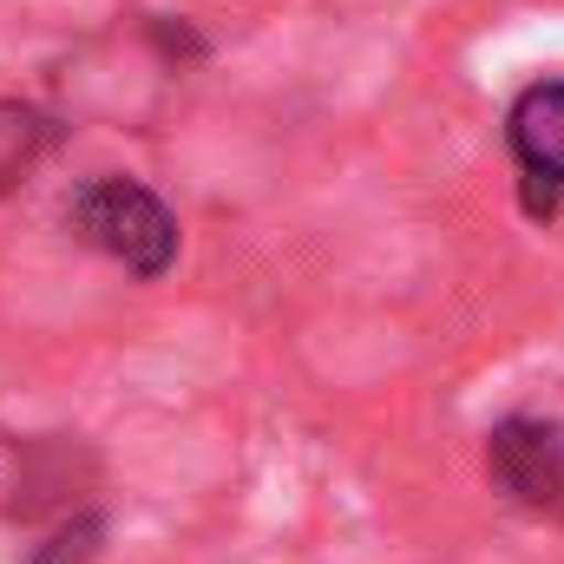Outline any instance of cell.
Segmentation results:
<instances>
[{"label": "cell", "instance_id": "obj_1", "mask_svg": "<svg viewBox=\"0 0 564 564\" xmlns=\"http://www.w3.org/2000/svg\"><path fill=\"white\" fill-rule=\"evenodd\" d=\"M66 224H73V237H86L93 250H106L112 263H126L144 282H158L177 263V217L139 177H93V184H79L73 204H66Z\"/></svg>", "mask_w": 564, "mask_h": 564}, {"label": "cell", "instance_id": "obj_2", "mask_svg": "<svg viewBox=\"0 0 564 564\" xmlns=\"http://www.w3.org/2000/svg\"><path fill=\"white\" fill-rule=\"evenodd\" d=\"M486 479L506 506L564 525V421L512 414L486 433Z\"/></svg>", "mask_w": 564, "mask_h": 564}, {"label": "cell", "instance_id": "obj_3", "mask_svg": "<svg viewBox=\"0 0 564 564\" xmlns=\"http://www.w3.org/2000/svg\"><path fill=\"white\" fill-rule=\"evenodd\" d=\"M506 144H512V164H519L525 217L552 224L564 210V79H539L512 99Z\"/></svg>", "mask_w": 564, "mask_h": 564}, {"label": "cell", "instance_id": "obj_4", "mask_svg": "<svg viewBox=\"0 0 564 564\" xmlns=\"http://www.w3.org/2000/svg\"><path fill=\"white\" fill-rule=\"evenodd\" d=\"M53 144H59V119H46L33 106H0V191L26 184Z\"/></svg>", "mask_w": 564, "mask_h": 564}, {"label": "cell", "instance_id": "obj_5", "mask_svg": "<svg viewBox=\"0 0 564 564\" xmlns=\"http://www.w3.org/2000/svg\"><path fill=\"white\" fill-rule=\"evenodd\" d=\"M99 539H106V519H99V512H79V519H66V525L33 552V564H93L99 558Z\"/></svg>", "mask_w": 564, "mask_h": 564}, {"label": "cell", "instance_id": "obj_6", "mask_svg": "<svg viewBox=\"0 0 564 564\" xmlns=\"http://www.w3.org/2000/svg\"><path fill=\"white\" fill-rule=\"evenodd\" d=\"M144 33H151L164 53H184V59H197V53H204V40H197L191 26H171V20H144Z\"/></svg>", "mask_w": 564, "mask_h": 564}]
</instances>
